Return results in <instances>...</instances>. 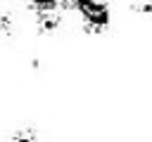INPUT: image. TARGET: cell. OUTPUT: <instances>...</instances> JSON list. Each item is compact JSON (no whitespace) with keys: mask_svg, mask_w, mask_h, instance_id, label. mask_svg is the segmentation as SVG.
<instances>
[{"mask_svg":"<svg viewBox=\"0 0 152 142\" xmlns=\"http://www.w3.org/2000/svg\"><path fill=\"white\" fill-rule=\"evenodd\" d=\"M64 12H76L86 33H104L112 26L109 0H62Z\"/></svg>","mask_w":152,"mask_h":142,"instance_id":"1","label":"cell"},{"mask_svg":"<svg viewBox=\"0 0 152 142\" xmlns=\"http://www.w3.org/2000/svg\"><path fill=\"white\" fill-rule=\"evenodd\" d=\"M36 26L40 33H57L59 26L64 24V9L57 7V9H45V12H36Z\"/></svg>","mask_w":152,"mask_h":142,"instance_id":"2","label":"cell"},{"mask_svg":"<svg viewBox=\"0 0 152 142\" xmlns=\"http://www.w3.org/2000/svg\"><path fill=\"white\" fill-rule=\"evenodd\" d=\"M33 14L36 12H45V9H57L62 7V0H21Z\"/></svg>","mask_w":152,"mask_h":142,"instance_id":"3","label":"cell"},{"mask_svg":"<svg viewBox=\"0 0 152 142\" xmlns=\"http://www.w3.org/2000/svg\"><path fill=\"white\" fill-rule=\"evenodd\" d=\"M14 31V21H12V14L7 9H0V38L10 36Z\"/></svg>","mask_w":152,"mask_h":142,"instance_id":"4","label":"cell"},{"mask_svg":"<svg viewBox=\"0 0 152 142\" xmlns=\"http://www.w3.org/2000/svg\"><path fill=\"white\" fill-rule=\"evenodd\" d=\"M10 142H38V135H36L33 128H21V130H17L12 135Z\"/></svg>","mask_w":152,"mask_h":142,"instance_id":"5","label":"cell"}]
</instances>
